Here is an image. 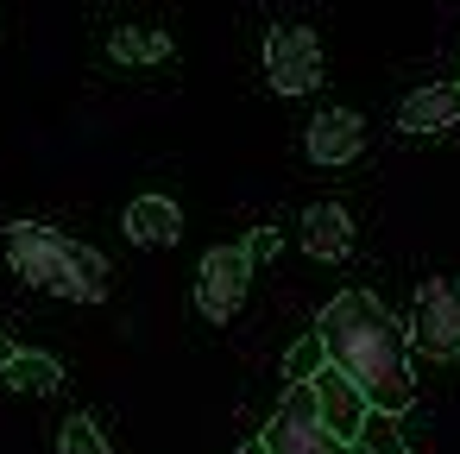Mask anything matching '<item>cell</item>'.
Wrapping results in <instances>:
<instances>
[{"instance_id": "obj_8", "label": "cell", "mask_w": 460, "mask_h": 454, "mask_svg": "<svg viewBox=\"0 0 460 454\" xmlns=\"http://www.w3.org/2000/svg\"><path fill=\"white\" fill-rule=\"evenodd\" d=\"M359 146H366V120H359L353 108H328V114H315L309 133H303L309 165H347V158H359Z\"/></svg>"}, {"instance_id": "obj_3", "label": "cell", "mask_w": 460, "mask_h": 454, "mask_svg": "<svg viewBox=\"0 0 460 454\" xmlns=\"http://www.w3.org/2000/svg\"><path fill=\"white\" fill-rule=\"evenodd\" d=\"M259 448H265V454H347V441H334V429L322 423L309 385H284V404H278V416L265 423Z\"/></svg>"}, {"instance_id": "obj_11", "label": "cell", "mask_w": 460, "mask_h": 454, "mask_svg": "<svg viewBox=\"0 0 460 454\" xmlns=\"http://www.w3.org/2000/svg\"><path fill=\"white\" fill-rule=\"evenodd\" d=\"M460 120V83H429V89H410L403 108H397V127L403 133H441Z\"/></svg>"}, {"instance_id": "obj_12", "label": "cell", "mask_w": 460, "mask_h": 454, "mask_svg": "<svg viewBox=\"0 0 460 454\" xmlns=\"http://www.w3.org/2000/svg\"><path fill=\"white\" fill-rule=\"evenodd\" d=\"M0 378H7L13 391H39V397H45V391H58V385H64V366H58L51 353H32V347H20L7 366H0Z\"/></svg>"}, {"instance_id": "obj_10", "label": "cell", "mask_w": 460, "mask_h": 454, "mask_svg": "<svg viewBox=\"0 0 460 454\" xmlns=\"http://www.w3.org/2000/svg\"><path fill=\"white\" fill-rule=\"evenodd\" d=\"M347 246H353V215L341 202H309L303 209V253L328 265V259H347Z\"/></svg>"}, {"instance_id": "obj_15", "label": "cell", "mask_w": 460, "mask_h": 454, "mask_svg": "<svg viewBox=\"0 0 460 454\" xmlns=\"http://www.w3.org/2000/svg\"><path fill=\"white\" fill-rule=\"evenodd\" d=\"M359 448H366V454H416V448L403 441V423H397V416H385V410H372V416H366Z\"/></svg>"}, {"instance_id": "obj_13", "label": "cell", "mask_w": 460, "mask_h": 454, "mask_svg": "<svg viewBox=\"0 0 460 454\" xmlns=\"http://www.w3.org/2000/svg\"><path fill=\"white\" fill-rule=\"evenodd\" d=\"M108 51H114V64H164L171 58V39L152 32V26H114Z\"/></svg>"}, {"instance_id": "obj_1", "label": "cell", "mask_w": 460, "mask_h": 454, "mask_svg": "<svg viewBox=\"0 0 460 454\" xmlns=\"http://www.w3.org/2000/svg\"><path fill=\"white\" fill-rule=\"evenodd\" d=\"M315 334L328 341V366H341L372 410L403 416L416 404V378H410V334L397 328V316L372 297V290H347L315 316Z\"/></svg>"}, {"instance_id": "obj_19", "label": "cell", "mask_w": 460, "mask_h": 454, "mask_svg": "<svg viewBox=\"0 0 460 454\" xmlns=\"http://www.w3.org/2000/svg\"><path fill=\"white\" fill-rule=\"evenodd\" d=\"M234 454H265V448H259V441H252V448H234Z\"/></svg>"}, {"instance_id": "obj_9", "label": "cell", "mask_w": 460, "mask_h": 454, "mask_svg": "<svg viewBox=\"0 0 460 454\" xmlns=\"http://www.w3.org/2000/svg\"><path fill=\"white\" fill-rule=\"evenodd\" d=\"M120 227H127L133 246H171V240H183V209L171 196H133Z\"/></svg>"}, {"instance_id": "obj_2", "label": "cell", "mask_w": 460, "mask_h": 454, "mask_svg": "<svg viewBox=\"0 0 460 454\" xmlns=\"http://www.w3.org/2000/svg\"><path fill=\"white\" fill-rule=\"evenodd\" d=\"M0 253H7L13 278H26L32 290L64 297V303H108V290H114V272L95 246H83L58 227H39V221H7Z\"/></svg>"}, {"instance_id": "obj_14", "label": "cell", "mask_w": 460, "mask_h": 454, "mask_svg": "<svg viewBox=\"0 0 460 454\" xmlns=\"http://www.w3.org/2000/svg\"><path fill=\"white\" fill-rule=\"evenodd\" d=\"M322 366H328V341H322V334L309 328V334H303V341H296V347L284 353V378H290V385H309V378H315Z\"/></svg>"}, {"instance_id": "obj_16", "label": "cell", "mask_w": 460, "mask_h": 454, "mask_svg": "<svg viewBox=\"0 0 460 454\" xmlns=\"http://www.w3.org/2000/svg\"><path fill=\"white\" fill-rule=\"evenodd\" d=\"M58 454H114V448H108V435H102L89 416H70V423L58 429Z\"/></svg>"}, {"instance_id": "obj_6", "label": "cell", "mask_w": 460, "mask_h": 454, "mask_svg": "<svg viewBox=\"0 0 460 454\" xmlns=\"http://www.w3.org/2000/svg\"><path fill=\"white\" fill-rule=\"evenodd\" d=\"M265 83L278 95H309L322 83V39L309 26H271V39H265Z\"/></svg>"}, {"instance_id": "obj_5", "label": "cell", "mask_w": 460, "mask_h": 454, "mask_svg": "<svg viewBox=\"0 0 460 454\" xmlns=\"http://www.w3.org/2000/svg\"><path fill=\"white\" fill-rule=\"evenodd\" d=\"M246 284H252V259L246 246H208L202 253V272H196V309L208 322H234L240 303H246Z\"/></svg>"}, {"instance_id": "obj_18", "label": "cell", "mask_w": 460, "mask_h": 454, "mask_svg": "<svg viewBox=\"0 0 460 454\" xmlns=\"http://www.w3.org/2000/svg\"><path fill=\"white\" fill-rule=\"evenodd\" d=\"M13 353H20V347H13V341H7V334H0V366H7V360H13Z\"/></svg>"}, {"instance_id": "obj_7", "label": "cell", "mask_w": 460, "mask_h": 454, "mask_svg": "<svg viewBox=\"0 0 460 454\" xmlns=\"http://www.w3.org/2000/svg\"><path fill=\"white\" fill-rule=\"evenodd\" d=\"M309 391H315V410H322V423L334 429V441H359V429H366V416H372V404H366V391L341 372V366H322L315 378H309Z\"/></svg>"}, {"instance_id": "obj_17", "label": "cell", "mask_w": 460, "mask_h": 454, "mask_svg": "<svg viewBox=\"0 0 460 454\" xmlns=\"http://www.w3.org/2000/svg\"><path fill=\"white\" fill-rule=\"evenodd\" d=\"M240 246H246V259H252V265H265V259L278 253V227H252Z\"/></svg>"}, {"instance_id": "obj_4", "label": "cell", "mask_w": 460, "mask_h": 454, "mask_svg": "<svg viewBox=\"0 0 460 454\" xmlns=\"http://www.w3.org/2000/svg\"><path fill=\"white\" fill-rule=\"evenodd\" d=\"M410 347L429 360L460 353V278H422L410 303Z\"/></svg>"}]
</instances>
